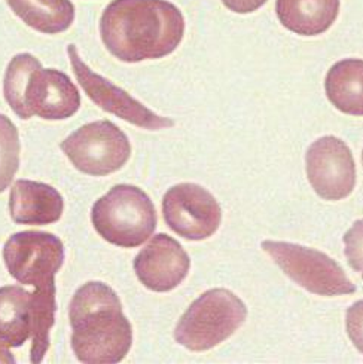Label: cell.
<instances>
[{"label": "cell", "mask_w": 363, "mask_h": 364, "mask_svg": "<svg viewBox=\"0 0 363 364\" xmlns=\"http://www.w3.org/2000/svg\"><path fill=\"white\" fill-rule=\"evenodd\" d=\"M0 363H6V364L15 363V358L12 357V354L2 345V342H0Z\"/></svg>", "instance_id": "23"}, {"label": "cell", "mask_w": 363, "mask_h": 364, "mask_svg": "<svg viewBox=\"0 0 363 364\" xmlns=\"http://www.w3.org/2000/svg\"><path fill=\"white\" fill-rule=\"evenodd\" d=\"M344 253L350 268L363 278V220H356L344 235Z\"/></svg>", "instance_id": "20"}, {"label": "cell", "mask_w": 363, "mask_h": 364, "mask_svg": "<svg viewBox=\"0 0 363 364\" xmlns=\"http://www.w3.org/2000/svg\"><path fill=\"white\" fill-rule=\"evenodd\" d=\"M223 5L237 14H249L267 4V0H222Z\"/></svg>", "instance_id": "22"}, {"label": "cell", "mask_w": 363, "mask_h": 364, "mask_svg": "<svg viewBox=\"0 0 363 364\" xmlns=\"http://www.w3.org/2000/svg\"><path fill=\"white\" fill-rule=\"evenodd\" d=\"M362 161H363V154H362Z\"/></svg>", "instance_id": "24"}, {"label": "cell", "mask_w": 363, "mask_h": 364, "mask_svg": "<svg viewBox=\"0 0 363 364\" xmlns=\"http://www.w3.org/2000/svg\"><path fill=\"white\" fill-rule=\"evenodd\" d=\"M275 9L288 30L301 36H317L335 23L340 0H277Z\"/></svg>", "instance_id": "14"}, {"label": "cell", "mask_w": 363, "mask_h": 364, "mask_svg": "<svg viewBox=\"0 0 363 364\" xmlns=\"http://www.w3.org/2000/svg\"><path fill=\"white\" fill-rule=\"evenodd\" d=\"M61 193L41 181L16 180L9 195V214L16 225H51L61 219Z\"/></svg>", "instance_id": "13"}, {"label": "cell", "mask_w": 363, "mask_h": 364, "mask_svg": "<svg viewBox=\"0 0 363 364\" xmlns=\"http://www.w3.org/2000/svg\"><path fill=\"white\" fill-rule=\"evenodd\" d=\"M191 268L185 248L174 238L158 234L135 259V272L140 283L152 291L167 293L184 281Z\"/></svg>", "instance_id": "12"}, {"label": "cell", "mask_w": 363, "mask_h": 364, "mask_svg": "<svg viewBox=\"0 0 363 364\" xmlns=\"http://www.w3.org/2000/svg\"><path fill=\"white\" fill-rule=\"evenodd\" d=\"M6 269L19 283L45 289L56 286V274L64 263L60 238L41 230L16 232L4 247Z\"/></svg>", "instance_id": "8"}, {"label": "cell", "mask_w": 363, "mask_h": 364, "mask_svg": "<svg viewBox=\"0 0 363 364\" xmlns=\"http://www.w3.org/2000/svg\"><path fill=\"white\" fill-rule=\"evenodd\" d=\"M162 214L173 232L189 241L210 238L222 222V210L216 198L195 183L170 188L162 198Z\"/></svg>", "instance_id": "9"}, {"label": "cell", "mask_w": 363, "mask_h": 364, "mask_svg": "<svg viewBox=\"0 0 363 364\" xmlns=\"http://www.w3.org/2000/svg\"><path fill=\"white\" fill-rule=\"evenodd\" d=\"M184 35V14L167 0H113L100 20L105 46L124 63L167 57Z\"/></svg>", "instance_id": "1"}, {"label": "cell", "mask_w": 363, "mask_h": 364, "mask_svg": "<svg viewBox=\"0 0 363 364\" xmlns=\"http://www.w3.org/2000/svg\"><path fill=\"white\" fill-rule=\"evenodd\" d=\"M347 335L356 348L363 354V299L352 305L345 314Z\"/></svg>", "instance_id": "21"}, {"label": "cell", "mask_w": 363, "mask_h": 364, "mask_svg": "<svg viewBox=\"0 0 363 364\" xmlns=\"http://www.w3.org/2000/svg\"><path fill=\"white\" fill-rule=\"evenodd\" d=\"M4 95L20 119L33 114L46 121L69 119L80 107V94L70 77L56 69H43L31 54L15 55L4 79Z\"/></svg>", "instance_id": "3"}, {"label": "cell", "mask_w": 363, "mask_h": 364, "mask_svg": "<svg viewBox=\"0 0 363 364\" xmlns=\"http://www.w3.org/2000/svg\"><path fill=\"white\" fill-rule=\"evenodd\" d=\"M247 308L237 294L226 289L203 293L180 317L174 339L191 351H209L243 326Z\"/></svg>", "instance_id": "5"}, {"label": "cell", "mask_w": 363, "mask_h": 364, "mask_svg": "<svg viewBox=\"0 0 363 364\" xmlns=\"http://www.w3.org/2000/svg\"><path fill=\"white\" fill-rule=\"evenodd\" d=\"M91 222L107 242L135 248L154 235L158 218L146 192L133 185H117L93 205Z\"/></svg>", "instance_id": "4"}, {"label": "cell", "mask_w": 363, "mask_h": 364, "mask_svg": "<svg viewBox=\"0 0 363 364\" xmlns=\"http://www.w3.org/2000/svg\"><path fill=\"white\" fill-rule=\"evenodd\" d=\"M261 247L280 269L310 293L341 296L356 291L340 263L315 248L285 241H263Z\"/></svg>", "instance_id": "6"}, {"label": "cell", "mask_w": 363, "mask_h": 364, "mask_svg": "<svg viewBox=\"0 0 363 364\" xmlns=\"http://www.w3.org/2000/svg\"><path fill=\"white\" fill-rule=\"evenodd\" d=\"M23 23L45 35H58L75 21V5L70 0H6Z\"/></svg>", "instance_id": "17"}, {"label": "cell", "mask_w": 363, "mask_h": 364, "mask_svg": "<svg viewBox=\"0 0 363 364\" xmlns=\"http://www.w3.org/2000/svg\"><path fill=\"white\" fill-rule=\"evenodd\" d=\"M307 176L312 189L327 201L347 198L356 185V164L350 147L334 136L320 137L305 155Z\"/></svg>", "instance_id": "11"}, {"label": "cell", "mask_w": 363, "mask_h": 364, "mask_svg": "<svg viewBox=\"0 0 363 364\" xmlns=\"http://www.w3.org/2000/svg\"><path fill=\"white\" fill-rule=\"evenodd\" d=\"M68 54L79 85L90 97V100L100 109L144 129L157 131L174 125L173 119L158 117L157 113L137 102L127 91L113 85L109 79L94 73L80 60L75 45L68 46Z\"/></svg>", "instance_id": "10"}, {"label": "cell", "mask_w": 363, "mask_h": 364, "mask_svg": "<svg viewBox=\"0 0 363 364\" xmlns=\"http://www.w3.org/2000/svg\"><path fill=\"white\" fill-rule=\"evenodd\" d=\"M61 151L80 173L103 177L124 167L131 144L113 122L97 121L76 129L61 143Z\"/></svg>", "instance_id": "7"}, {"label": "cell", "mask_w": 363, "mask_h": 364, "mask_svg": "<svg viewBox=\"0 0 363 364\" xmlns=\"http://www.w3.org/2000/svg\"><path fill=\"white\" fill-rule=\"evenodd\" d=\"M326 95L340 112L363 117V60L347 58L335 63L325 80Z\"/></svg>", "instance_id": "15"}, {"label": "cell", "mask_w": 363, "mask_h": 364, "mask_svg": "<svg viewBox=\"0 0 363 364\" xmlns=\"http://www.w3.org/2000/svg\"><path fill=\"white\" fill-rule=\"evenodd\" d=\"M31 291L21 286L0 287V342L19 348L31 336Z\"/></svg>", "instance_id": "16"}, {"label": "cell", "mask_w": 363, "mask_h": 364, "mask_svg": "<svg viewBox=\"0 0 363 364\" xmlns=\"http://www.w3.org/2000/svg\"><path fill=\"white\" fill-rule=\"evenodd\" d=\"M72 350L80 363L115 364L128 354L133 328L118 294L100 281L80 286L69 308Z\"/></svg>", "instance_id": "2"}, {"label": "cell", "mask_w": 363, "mask_h": 364, "mask_svg": "<svg viewBox=\"0 0 363 364\" xmlns=\"http://www.w3.org/2000/svg\"><path fill=\"white\" fill-rule=\"evenodd\" d=\"M56 286L36 289L31 291V311H33V327H31V350L30 361L42 363L49 348V332L56 323Z\"/></svg>", "instance_id": "18"}, {"label": "cell", "mask_w": 363, "mask_h": 364, "mask_svg": "<svg viewBox=\"0 0 363 364\" xmlns=\"http://www.w3.org/2000/svg\"><path fill=\"white\" fill-rule=\"evenodd\" d=\"M20 136L15 124L0 114V193L5 192L20 168Z\"/></svg>", "instance_id": "19"}]
</instances>
